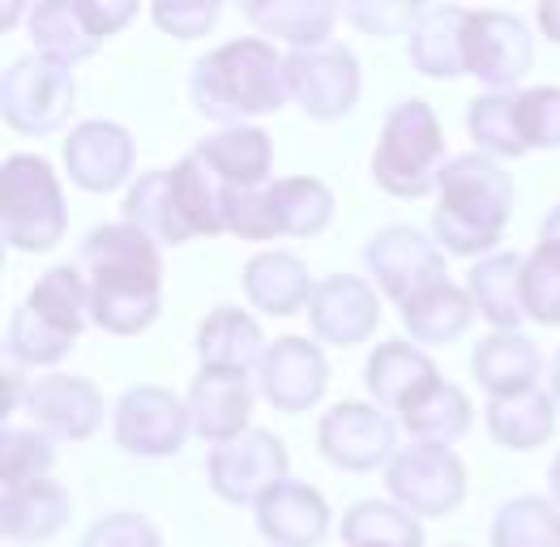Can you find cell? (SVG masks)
I'll use <instances>...</instances> for the list:
<instances>
[{"mask_svg": "<svg viewBox=\"0 0 560 547\" xmlns=\"http://www.w3.org/2000/svg\"><path fill=\"white\" fill-rule=\"evenodd\" d=\"M56 437L44 428H4L0 432V488H26L51 479Z\"/></svg>", "mask_w": 560, "mask_h": 547, "instance_id": "b9f144b4", "label": "cell"}, {"mask_svg": "<svg viewBox=\"0 0 560 547\" xmlns=\"http://www.w3.org/2000/svg\"><path fill=\"white\" fill-rule=\"evenodd\" d=\"M228 235L253 240V244L279 235L266 188H232V197H228Z\"/></svg>", "mask_w": 560, "mask_h": 547, "instance_id": "681fc988", "label": "cell"}, {"mask_svg": "<svg viewBox=\"0 0 560 547\" xmlns=\"http://www.w3.org/2000/svg\"><path fill=\"white\" fill-rule=\"evenodd\" d=\"M347 547H423V522L394 501H360L338 522Z\"/></svg>", "mask_w": 560, "mask_h": 547, "instance_id": "8d00e7d4", "label": "cell"}, {"mask_svg": "<svg viewBox=\"0 0 560 547\" xmlns=\"http://www.w3.org/2000/svg\"><path fill=\"white\" fill-rule=\"evenodd\" d=\"M257 535L270 547H317L334 531L329 501L304 479H282L253 504Z\"/></svg>", "mask_w": 560, "mask_h": 547, "instance_id": "e0dca14e", "label": "cell"}, {"mask_svg": "<svg viewBox=\"0 0 560 547\" xmlns=\"http://www.w3.org/2000/svg\"><path fill=\"white\" fill-rule=\"evenodd\" d=\"M436 381H441V368L428 360L423 347L402 342V338L376 342L369 364H364V385H369L373 403L381 410H394V415H402Z\"/></svg>", "mask_w": 560, "mask_h": 547, "instance_id": "ffe728a7", "label": "cell"}, {"mask_svg": "<svg viewBox=\"0 0 560 547\" xmlns=\"http://www.w3.org/2000/svg\"><path fill=\"white\" fill-rule=\"evenodd\" d=\"M266 197H270L279 235H291V240L322 235L334 219V193L317 176H279L266 184Z\"/></svg>", "mask_w": 560, "mask_h": 547, "instance_id": "d6a6232c", "label": "cell"}, {"mask_svg": "<svg viewBox=\"0 0 560 547\" xmlns=\"http://www.w3.org/2000/svg\"><path fill=\"white\" fill-rule=\"evenodd\" d=\"M492 547H560V509L552 497H510L492 513Z\"/></svg>", "mask_w": 560, "mask_h": 547, "instance_id": "ab89813d", "label": "cell"}, {"mask_svg": "<svg viewBox=\"0 0 560 547\" xmlns=\"http://www.w3.org/2000/svg\"><path fill=\"white\" fill-rule=\"evenodd\" d=\"M463 56L467 73L488 91H514L535 65V35L510 9H470Z\"/></svg>", "mask_w": 560, "mask_h": 547, "instance_id": "30bf717a", "label": "cell"}, {"mask_svg": "<svg viewBox=\"0 0 560 547\" xmlns=\"http://www.w3.org/2000/svg\"><path fill=\"white\" fill-rule=\"evenodd\" d=\"M329 364L317 338L282 334L266 347V360L257 368V389L261 398L282 415H304L326 398Z\"/></svg>", "mask_w": 560, "mask_h": 547, "instance_id": "4fadbf2b", "label": "cell"}, {"mask_svg": "<svg viewBox=\"0 0 560 547\" xmlns=\"http://www.w3.org/2000/svg\"><path fill=\"white\" fill-rule=\"evenodd\" d=\"M557 403L548 389H522L510 398H488L483 410V423H488V437L501 445V450H514V454H530L539 445L552 441L557 432Z\"/></svg>", "mask_w": 560, "mask_h": 547, "instance_id": "4316f807", "label": "cell"}, {"mask_svg": "<svg viewBox=\"0 0 560 547\" xmlns=\"http://www.w3.org/2000/svg\"><path fill=\"white\" fill-rule=\"evenodd\" d=\"M223 0H150V18L172 39H201L219 26Z\"/></svg>", "mask_w": 560, "mask_h": 547, "instance_id": "bcb514c9", "label": "cell"}, {"mask_svg": "<svg viewBox=\"0 0 560 547\" xmlns=\"http://www.w3.org/2000/svg\"><path fill=\"white\" fill-rule=\"evenodd\" d=\"M548 376H552V389H548V394H552V403L560 407V351H557V360H552V372H548Z\"/></svg>", "mask_w": 560, "mask_h": 547, "instance_id": "9f6ffc18", "label": "cell"}, {"mask_svg": "<svg viewBox=\"0 0 560 547\" xmlns=\"http://www.w3.org/2000/svg\"><path fill=\"white\" fill-rule=\"evenodd\" d=\"M398 313H402V325H407V334H411L416 347H445V342L463 338L470 329V321L479 317L470 291H463L450 278L420 291L416 300H407Z\"/></svg>", "mask_w": 560, "mask_h": 547, "instance_id": "f546056e", "label": "cell"}, {"mask_svg": "<svg viewBox=\"0 0 560 547\" xmlns=\"http://www.w3.org/2000/svg\"><path fill=\"white\" fill-rule=\"evenodd\" d=\"M253 381L244 372H214V368H201L188 385V428L192 437L210 441V445H228L235 437L248 432V419H253Z\"/></svg>", "mask_w": 560, "mask_h": 547, "instance_id": "ac0fdd59", "label": "cell"}, {"mask_svg": "<svg viewBox=\"0 0 560 547\" xmlns=\"http://www.w3.org/2000/svg\"><path fill=\"white\" fill-rule=\"evenodd\" d=\"M138 141L116 120H82L65 137V172L82 193H116L133 176Z\"/></svg>", "mask_w": 560, "mask_h": 547, "instance_id": "9a60e30c", "label": "cell"}, {"mask_svg": "<svg viewBox=\"0 0 560 547\" xmlns=\"http://www.w3.org/2000/svg\"><path fill=\"white\" fill-rule=\"evenodd\" d=\"M467 133L488 159H522L530 154L522 125H517V91H483L470 98Z\"/></svg>", "mask_w": 560, "mask_h": 547, "instance_id": "f35d334b", "label": "cell"}, {"mask_svg": "<svg viewBox=\"0 0 560 547\" xmlns=\"http://www.w3.org/2000/svg\"><path fill=\"white\" fill-rule=\"evenodd\" d=\"M206 479L210 492L223 504L253 509L270 488H279L287 475V445L266 428H248L228 445H210L206 457Z\"/></svg>", "mask_w": 560, "mask_h": 547, "instance_id": "52a82bcc", "label": "cell"}, {"mask_svg": "<svg viewBox=\"0 0 560 547\" xmlns=\"http://www.w3.org/2000/svg\"><path fill=\"white\" fill-rule=\"evenodd\" d=\"M240 287L248 295V304L266 317H291L300 309H308L313 300V274L304 266V257L287 253V248H266L257 257L244 261Z\"/></svg>", "mask_w": 560, "mask_h": 547, "instance_id": "7402d4cb", "label": "cell"}, {"mask_svg": "<svg viewBox=\"0 0 560 547\" xmlns=\"http://www.w3.org/2000/svg\"><path fill=\"white\" fill-rule=\"evenodd\" d=\"M73 73L69 65H56L39 51L18 56L0 73V116L13 133L47 137L73 116Z\"/></svg>", "mask_w": 560, "mask_h": 547, "instance_id": "277c9868", "label": "cell"}, {"mask_svg": "<svg viewBox=\"0 0 560 547\" xmlns=\"http://www.w3.org/2000/svg\"><path fill=\"white\" fill-rule=\"evenodd\" d=\"M522 261H526L522 253L497 248L470 266L467 291L475 300V313L492 329H517L526 321V313H522Z\"/></svg>", "mask_w": 560, "mask_h": 547, "instance_id": "4dcf8cb0", "label": "cell"}, {"mask_svg": "<svg viewBox=\"0 0 560 547\" xmlns=\"http://www.w3.org/2000/svg\"><path fill=\"white\" fill-rule=\"evenodd\" d=\"M78 338L60 334L51 321H44L26 300L13 309L9 317V334H4V351L9 360L22 368H56L69 351H73Z\"/></svg>", "mask_w": 560, "mask_h": 547, "instance_id": "60d3db41", "label": "cell"}, {"mask_svg": "<svg viewBox=\"0 0 560 547\" xmlns=\"http://www.w3.org/2000/svg\"><path fill=\"white\" fill-rule=\"evenodd\" d=\"M26 9H35V4H31V0H0V26H4V31H13V26L22 22V13H26Z\"/></svg>", "mask_w": 560, "mask_h": 547, "instance_id": "f5cc1de1", "label": "cell"}, {"mask_svg": "<svg viewBox=\"0 0 560 547\" xmlns=\"http://www.w3.org/2000/svg\"><path fill=\"white\" fill-rule=\"evenodd\" d=\"M282 78H287V103H295L313 120H342L364 91V69L355 51L338 39L304 47V51H287Z\"/></svg>", "mask_w": 560, "mask_h": 547, "instance_id": "5b68a950", "label": "cell"}, {"mask_svg": "<svg viewBox=\"0 0 560 547\" xmlns=\"http://www.w3.org/2000/svg\"><path fill=\"white\" fill-rule=\"evenodd\" d=\"M522 313L539 325H560V248L535 244V253L522 261Z\"/></svg>", "mask_w": 560, "mask_h": 547, "instance_id": "7bdbcfd3", "label": "cell"}, {"mask_svg": "<svg viewBox=\"0 0 560 547\" xmlns=\"http://www.w3.org/2000/svg\"><path fill=\"white\" fill-rule=\"evenodd\" d=\"M317 454L329 466L351 470V475H369L376 466H389L398 454V423L389 410L376 403H334L317 423Z\"/></svg>", "mask_w": 560, "mask_h": 547, "instance_id": "ba28073f", "label": "cell"}, {"mask_svg": "<svg viewBox=\"0 0 560 547\" xmlns=\"http://www.w3.org/2000/svg\"><path fill=\"white\" fill-rule=\"evenodd\" d=\"M120 219H125L129 228H138L141 235H150L159 248H163V244H185V240H192L185 228V219H180V206H176L172 167H167V172H141L138 181L129 184V193H125Z\"/></svg>", "mask_w": 560, "mask_h": 547, "instance_id": "1f68e13d", "label": "cell"}, {"mask_svg": "<svg viewBox=\"0 0 560 547\" xmlns=\"http://www.w3.org/2000/svg\"><path fill=\"white\" fill-rule=\"evenodd\" d=\"M26 415L35 428H44L56 441H91L103 428V394L98 385L78 376V372H47L31 381L26 394Z\"/></svg>", "mask_w": 560, "mask_h": 547, "instance_id": "2e32d148", "label": "cell"}, {"mask_svg": "<svg viewBox=\"0 0 560 547\" xmlns=\"http://www.w3.org/2000/svg\"><path fill=\"white\" fill-rule=\"evenodd\" d=\"M467 13L458 4H432L420 9L407 47H411V65L420 69L423 78L450 82L458 73H467V56H463V31H467Z\"/></svg>", "mask_w": 560, "mask_h": 547, "instance_id": "83f0119b", "label": "cell"}, {"mask_svg": "<svg viewBox=\"0 0 560 547\" xmlns=\"http://www.w3.org/2000/svg\"><path fill=\"white\" fill-rule=\"evenodd\" d=\"M535 22H539V35L560 47V0H539L535 4Z\"/></svg>", "mask_w": 560, "mask_h": 547, "instance_id": "816d5d0a", "label": "cell"}, {"mask_svg": "<svg viewBox=\"0 0 560 547\" xmlns=\"http://www.w3.org/2000/svg\"><path fill=\"white\" fill-rule=\"evenodd\" d=\"M304 313H308L317 342L360 347L364 338H373L376 321H381V291L360 274H329L313 287V300Z\"/></svg>", "mask_w": 560, "mask_h": 547, "instance_id": "5bb4252c", "label": "cell"}, {"mask_svg": "<svg viewBox=\"0 0 560 547\" xmlns=\"http://www.w3.org/2000/svg\"><path fill=\"white\" fill-rule=\"evenodd\" d=\"M432 240L441 244V253H454V257H488V253H497V231H483L467 223V219H458L454 210H445V206H436L432 210Z\"/></svg>", "mask_w": 560, "mask_h": 547, "instance_id": "c3c4849f", "label": "cell"}, {"mask_svg": "<svg viewBox=\"0 0 560 547\" xmlns=\"http://www.w3.org/2000/svg\"><path fill=\"white\" fill-rule=\"evenodd\" d=\"M172 188H176V206H180L188 235H223L228 231L232 188L219 181V172L197 150H188L185 159L172 163Z\"/></svg>", "mask_w": 560, "mask_h": 547, "instance_id": "f1b7e54d", "label": "cell"}, {"mask_svg": "<svg viewBox=\"0 0 560 547\" xmlns=\"http://www.w3.org/2000/svg\"><path fill=\"white\" fill-rule=\"evenodd\" d=\"M338 9H342V0H257L244 9V18L257 26L261 39H270V44L279 39L291 51H304V47L329 44Z\"/></svg>", "mask_w": 560, "mask_h": 547, "instance_id": "484cf974", "label": "cell"}, {"mask_svg": "<svg viewBox=\"0 0 560 547\" xmlns=\"http://www.w3.org/2000/svg\"><path fill=\"white\" fill-rule=\"evenodd\" d=\"M266 347L270 342H266L257 317L248 309H235V304L210 309L197 325V360H201V368H214V372L253 376L266 360Z\"/></svg>", "mask_w": 560, "mask_h": 547, "instance_id": "44dd1931", "label": "cell"}, {"mask_svg": "<svg viewBox=\"0 0 560 547\" xmlns=\"http://www.w3.org/2000/svg\"><path fill=\"white\" fill-rule=\"evenodd\" d=\"M82 22L94 31V39H107V35H120L133 18H138L141 0H73Z\"/></svg>", "mask_w": 560, "mask_h": 547, "instance_id": "f907efd6", "label": "cell"}, {"mask_svg": "<svg viewBox=\"0 0 560 547\" xmlns=\"http://www.w3.org/2000/svg\"><path fill=\"white\" fill-rule=\"evenodd\" d=\"M548 492H552V504L560 509V454L552 457V466H548Z\"/></svg>", "mask_w": 560, "mask_h": 547, "instance_id": "11a10c76", "label": "cell"}, {"mask_svg": "<svg viewBox=\"0 0 560 547\" xmlns=\"http://www.w3.org/2000/svg\"><path fill=\"white\" fill-rule=\"evenodd\" d=\"M539 240H544V244H557L560 248V201L548 210V219H544V228H539Z\"/></svg>", "mask_w": 560, "mask_h": 547, "instance_id": "db71d44e", "label": "cell"}, {"mask_svg": "<svg viewBox=\"0 0 560 547\" xmlns=\"http://www.w3.org/2000/svg\"><path fill=\"white\" fill-rule=\"evenodd\" d=\"M364 266L373 274V287L394 300L398 309L416 300L420 291L445 282V253L432 240V231H420L411 223L381 228L364 248Z\"/></svg>", "mask_w": 560, "mask_h": 547, "instance_id": "9c48e42d", "label": "cell"}, {"mask_svg": "<svg viewBox=\"0 0 560 547\" xmlns=\"http://www.w3.org/2000/svg\"><path fill=\"white\" fill-rule=\"evenodd\" d=\"M454 547H467V544H454Z\"/></svg>", "mask_w": 560, "mask_h": 547, "instance_id": "91938a15", "label": "cell"}, {"mask_svg": "<svg viewBox=\"0 0 560 547\" xmlns=\"http://www.w3.org/2000/svg\"><path fill=\"white\" fill-rule=\"evenodd\" d=\"M385 492L416 517H450L467 501V466L454 445L411 441L385 466Z\"/></svg>", "mask_w": 560, "mask_h": 547, "instance_id": "8992f818", "label": "cell"}, {"mask_svg": "<svg viewBox=\"0 0 560 547\" xmlns=\"http://www.w3.org/2000/svg\"><path fill=\"white\" fill-rule=\"evenodd\" d=\"M159 309H163L159 274H94L91 278V321L116 338H133L141 329H150L159 321Z\"/></svg>", "mask_w": 560, "mask_h": 547, "instance_id": "d6986e66", "label": "cell"}, {"mask_svg": "<svg viewBox=\"0 0 560 547\" xmlns=\"http://www.w3.org/2000/svg\"><path fill=\"white\" fill-rule=\"evenodd\" d=\"M188 94L206 120H219V129L270 116L287 103L282 51L261 35L228 39L192 65Z\"/></svg>", "mask_w": 560, "mask_h": 547, "instance_id": "6da1fadb", "label": "cell"}, {"mask_svg": "<svg viewBox=\"0 0 560 547\" xmlns=\"http://www.w3.org/2000/svg\"><path fill=\"white\" fill-rule=\"evenodd\" d=\"M31 39H35V51L56 60V65H78L98 51L103 39H94V31L82 22L78 4L73 0H35L31 18Z\"/></svg>", "mask_w": 560, "mask_h": 547, "instance_id": "d590c367", "label": "cell"}, {"mask_svg": "<svg viewBox=\"0 0 560 547\" xmlns=\"http://www.w3.org/2000/svg\"><path fill=\"white\" fill-rule=\"evenodd\" d=\"M436 193L445 210H454L458 219H467L483 231H505L510 214H514V176L501 167V159H488L479 150L458 154L441 167Z\"/></svg>", "mask_w": 560, "mask_h": 547, "instance_id": "7c38bea8", "label": "cell"}, {"mask_svg": "<svg viewBox=\"0 0 560 547\" xmlns=\"http://www.w3.org/2000/svg\"><path fill=\"white\" fill-rule=\"evenodd\" d=\"M539 372H544L539 347L522 329H492L470 351V376L479 381L488 398H510L522 389H535Z\"/></svg>", "mask_w": 560, "mask_h": 547, "instance_id": "603a6c76", "label": "cell"}, {"mask_svg": "<svg viewBox=\"0 0 560 547\" xmlns=\"http://www.w3.org/2000/svg\"><path fill=\"white\" fill-rule=\"evenodd\" d=\"M73 517V501L56 479L0 488V531L9 544H47Z\"/></svg>", "mask_w": 560, "mask_h": 547, "instance_id": "d4e9b609", "label": "cell"}, {"mask_svg": "<svg viewBox=\"0 0 560 547\" xmlns=\"http://www.w3.org/2000/svg\"><path fill=\"white\" fill-rule=\"evenodd\" d=\"M78 547H163L159 526L145 517V513H107L98 517L91 531L82 535Z\"/></svg>", "mask_w": 560, "mask_h": 547, "instance_id": "7dc6e473", "label": "cell"}, {"mask_svg": "<svg viewBox=\"0 0 560 547\" xmlns=\"http://www.w3.org/2000/svg\"><path fill=\"white\" fill-rule=\"evenodd\" d=\"M188 407L167 385H133L112 410V437L133 457H176L188 441Z\"/></svg>", "mask_w": 560, "mask_h": 547, "instance_id": "8fae6325", "label": "cell"}, {"mask_svg": "<svg viewBox=\"0 0 560 547\" xmlns=\"http://www.w3.org/2000/svg\"><path fill=\"white\" fill-rule=\"evenodd\" d=\"M197 154L228 188H266L275 172V141L257 125H223L197 141Z\"/></svg>", "mask_w": 560, "mask_h": 547, "instance_id": "cb8c5ba5", "label": "cell"}, {"mask_svg": "<svg viewBox=\"0 0 560 547\" xmlns=\"http://www.w3.org/2000/svg\"><path fill=\"white\" fill-rule=\"evenodd\" d=\"M445 129L436 120V112L423 98H402L389 107L381 137L373 150V181L402 201H420L428 197L441 167H445Z\"/></svg>", "mask_w": 560, "mask_h": 547, "instance_id": "7a4b0ae2", "label": "cell"}, {"mask_svg": "<svg viewBox=\"0 0 560 547\" xmlns=\"http://www.w3.org/2000/svg\"><path fill=\"white\" fill-rule=\"evenodd\" d=\"M69 231L60 176L39 154H9L0 163V235L18 253H51Z\"/></svg>", "mask_w": 560, "mask_h": 547, "instance_id": "3957f363", "label": "cell"}, {"mask_svg": "<svg viewBox=\"0 0 560 547\" xmlns=\"http://www.w3.org/2000/svg\"><path fill=\"white\" fill-rule=\"evenodd\" d=\"M235 4H240V9H248V4H257V0H235Z\"/></svg>", "mask_w": 560, "mask_h": 547, "instance_id": "680465c9", "label": "cell"}, {"mask_svg": "<svg viewBox=\"0 0 560 547\" xmlns=\"http://www.w3.org/2000/svg\"><path fill=\"white\" fill-rule=\"evenodd\" d=\"M517 125L530 150L560 146V86H530L517 91Z\"/></svg>", "mask_w": 560, "mask_h": 547, "instance_id": "ee69618b", "label": "cell"}, {"mask_svg": "<svg viewBox=\"0 0 560 547\" xmlns=\"http://www.w3.org/2000/svg\"><path fill=\"white\" fill-rule=\"evenodd\" d=\"M82 266L86 274H159L163 278V253L150 235L138 228L120 223H103L82 240Z\"/></svg>", "mask_w": 560, "mask_h": 547, "instance_id": "836d02e7", "label": "cell"}, {"mask_svg": "<svg viewBox=\"0 0 560 547\" xmlns=\"http://www.w3.org/2000/svg\"><path fill=\"white\" fill-rule=\"evenodd\" d=\"M26 304L44 321H51L60 334L78 338L86 329V321H91V278L78 266H51L31 287Z\"/></svg>", "mask_w": 560, "mask_h": 547, "instance_id": "74e56055", "label": "cell"}, {"mask_svg": "<svg viewBox=\"0 0 560 547\" xmlns=\"http://www.w3.org/2000/svg\"><path fill=\"white\" fill-rule=\"evenodd\" d=\"M342 13L360 35H373V39L411 35V26L420 18V9L411 0H342Z\"/></svg>", "mask_w": 560, "mask_h": 547, "instance_id": "f6af8a7d", "label": "cell"}, {"mask_svg": "<svg viewBox=\"0 0 560 547\" xmlns=\"http://www.w3.org/2000/svg\"><path fill=\"white\" fill-rule=\"evenodd\" d=\"M416 9H432V4H450V0H411Z\"/></svg>", "mask_w": 560, "mask_h": 547, "instance_id": "6f0895ef", "label": "cell"}, {"mask_svg": "<svg viewBox=\"0 0 560 547\" xmlns=\"http://www.w3.org/2000/svg\"><path fill=\"white\" fill-rule=\"evenodd\" d=\"M470 419H475L470 398L458 389V385H450V381L441 376L428 394H420L411 407L398 415V428H402L411 441L454 445L458 437H467L470 432Z\"/></svg>", "mask_w": 560, "mask_h": 547, "instance_id": "e575fe53", "label": "cell"}]
</instances>
